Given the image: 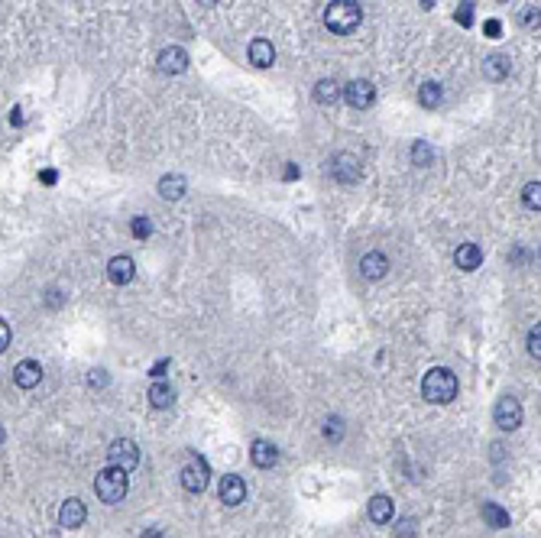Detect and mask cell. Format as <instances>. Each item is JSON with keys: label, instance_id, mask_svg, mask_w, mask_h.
I'll return each instance as SVG.
<instances>
[{"label": "cell", "instance_id": "cell-1", "mask_svg": "<svg viewBox=\"0 0 541 538\" xmlns=\"http://www.w3.org/2000/svg\"><path fill=\"white\" fill-rule=\"evenodd\" d=\"M421 396L434 402V406H448L457 399V377L448 367H434L421 379Z\"/></svg>", "mask_w": 541, "mask_h": 538}, {"label": "cell", "instance_id": "cell-2", "mask_svg": "<svg viewBox=\"0 0 541 538\" xmlns=\"http://www.w3.org/2000/svg\"><path fill=\"white\" fill-rule=\"evenodd\" d=\"M360 19H363V10L356 0H331L324 10V26L337 36H347V33H354L360 26Z\"/></svg>", "mask_w": 541, "mask_h": 538}, {"label": "cell", "instance_id": "cell-3", "mask_svg": "<svg viewBox=\"0 0 541 538\" xmlns=\"http://www.w3.org/2000/svg\"><path fill=\"white\" fill-rule=\"evenodd\" d=\"M130 490V480H127V473L117 470V467H104L97 477H94V493H97V500L113 506V503H120Z\"/></svg>", "mask_w": 541, "mask_h": 538}, {"label": "cell", "instance_id": "cell-4", "mask_svg": "<svg viewBox=\"0 0 541 538\" xmlns=\"http://www.w3.org/2000/svg\"><path fill=\"white\" fill-rule=\"evenodd\" d=\"M136 464H140V448H136L130 438H117V441L107 448V467H117V470L130 473Z\"/></svg>", "mask_w": 541, "mask_h": 538}, {"label": "cell", "instance_id": "cell-5", "mask_svg": "<svg viewBox=\"0 0 541 538\" xmlns=\"http://www.w3.org/2000/svg\"><path fill=\"white\" fill-rule=\"evenodd\" d=\"M340 95H344V101L354 107V111H370L376 101V88H373V81H366V78H354Z\"/></svg>", "mask_w": 541, "mask_h": 538}, {"label": "cell", "instance_id": "cell-6", "mask_svg": "<svg viewBox=\"0 0 541 538\" xmlns=\"http://www.w3.org/2000/svg\"><path fill=\"white\" fill-rule=\"evenodd\" d=\"M207 477H211V467H207L205 457H188L185 467H182V486L188 493H201L207 486Z\"/></svg>", "mask_w": 541, "mask_h": 538}, {"label": "cell", "instance_id": "cell-7", "mask_svg": "<svg viewBox=\"0 0 541 538\" xmlns=\"http://www.w3.org/2000/svg\"><path fill=\"white\" fill-rule=\"evenodd\" d=\"M493 422L503 428V432H515V428L522 425V406H519V399H512V396L499 399L493 409Z\"/></svg>", "mask_w": 541, "mask_h": 538}, {"label": "cell", "instance_id": "cell-8", "mask_svg": "<svg viewBox=\"0 0 541 538\" xmlns=\"http://www.w3.org/2000/svg\"><path fill=\"white\" fill-rule=\"evenodd\" d=\"M217 496H221V503L224 506H240V503H246V480L243 477H237V473H227L224 480H221V486H217Z\"/></svg>", "mask_w": 541, "mask_h": 538}, {"label": "cell", "instance_id": "cell-9", "mask_svg": "<svg viewBox=\"0 0 541 538\" xmlns=\"http://www.w3.org/2000/svg\"><path fill=\"white\" fill-rule=\"evenodd\" d=\"M156 65H159L162 75H182V72L188 68V52L182 46H166L162 52H159Z\"/></svg>", "mask_w": 541, "mask_h": 538}, {"label": "cell", "instance_id": "cell-10", "mask_svg": "<svg viewBox=\"0 0 541 538\" xmlns=\"http://www.w3.org/2000/svg\"><path fill=\"white\" fill-rule=\"evenodd\" d=\"M331 175H334L337 182L350 185V182L360 179V159H356L354 152H337L334 162H331Z\"/></svg>", "mask_w": 541, "mask_h": 538}, {"label": "cell", "instance_id": "cell-11", "mask_svg": "<svg viewBox=\"0 0 541 538\" xmlns=\"http://www.w3.org/2000/svg\"><path fill=\"white\" fill-rule=\"evenodd\" d=\"M386 273H389V256L379 253V250H370V253L360 260V276H363V279H370V283H379V279H386Z\"/></svg>", "mask_w": 541, "mask_h": 538}, {"label": "cell", "instance_id": "cell-12", "mask_svg": "<svg viewBox=\"0 0 541 538\" xmlns=\"http://www.w3.org/2000/svg\"><path fill=\"white\" fill-rule=\"evenodd\" d=\"M84 519H88V509H84L81 500H65L62 503V509H58V525L62 529H81Z\"/></svg>", "mask_w": 541, "mask_h": 538}, {"label": "cell", "instance_id": "cell-13", "mask_svg": "<svg viewBox=\"0 0 541 538\" xmlns=\"http://www.w3.org/2000/svg\"><path fill=\"white\" fill-rule=\"evenodd\" d=\"M133 276H136V263H133L130 256H113L111 263H107V279H111L113 285H127L133 283Z\"/></svg>", "mask_w": 541, "mask_h": 538}, {"label": "cell", "instance_id": "cell-14", "mask_svg": "<svg viewBox=\"0 0 541 538\" xmlns=\"http://www.w3.org/2000/svg\"><path fill=\"white\" fill-rule=\"evenodd\" d=\"M39 379H42V367H39L36 360H19L17 370H13V383L19 389H36Z\"/></svg>", "mask_w": 541, "mask_h": 538}, {"label": "cell", "instance_id": "cell-15", "mask_svg": "<svg viewBox=\"0 0 541 538\" xmlns=\"http://www.w3.org/2000/svg\"><path fill=\"white\" fill-rule=\"evenodd\" d=\"M250 457H253L256 467L266 470V467H276V461H279V448H276L272 441H266V438H256L253 448H250Z\"/></svg>", "mask_w": 541, "mask_h": 538}, {"label": "cell", "instance_id": "cell-16", "mask_svg": "<svg viewBox=\"0 0 541 538\" xmlns=\"http://www.w3.org/2000/svg\"><path fill=\"white\" fill-rule=\"evenodd\" d=\"M246 56L256 68H269L276 62V46H272L269 39H253L250 49H246Z\"/></svg>", "mask_w": 541, "mask_h": 538}, {"label": "cell", "instance_id": "cell-17", "mask_svg": "<svg viewBox=\"0 0 541 538\" xmlns=\"http://www.w3.org/2000/svg\"><path fill=\"white\" fill-rule=\"evenodd\" d=\"M454 263H457V269H464V273H473L476 266L483 263V250L476 244H460L457 253H454Z\"/></svg>", "mask_w": 541, "mask_h": 538}, {"label": "cell", "instance_id": "cell-18", "mask_svg": "<svg viewBox=\"0 0 541 538\" xmlns=\"http://www.w3.org/2000/svg\"><path fill=\"white\" fill-rule=\"evenodd\" d=\"M185 189H188L185 175H162V179H159V195L166 201H178L185 195Z\"/></svg>", "mask_w": 541, "mask_h": 538}, {"label": "cell", "instance_id": "cell-19", "mask_svg": "<svg viewBox=\"0 0 541 538\" xmlns=\"http://www.w3.org/2000/svg\"><path fill=\"white\" fill-rule=\"evenodd\" d=\"M509 56H503V52H496V56H489L483 62V75L489 78V81H503L505 75H509Z\"/></svg>", "mask_w": 541, "mask_h": 538}, {"label": "cell", "instance_id": "cell-20", "mask_svg": "<svg viewBox=\"0 0 541 538\" xmlns=\"http://www.w3.org/2000/svg\"><path fill=\"white\" fill-rule=\"evenodd\" d=\"M340 91H344V88L337 85L334 78H321L315 85V101L317 104H337V101H340Z\"/></svg>", "mask_w": 541, "mask_h": 538}, {"label": "cell", "instance_id": "cell-21", "mask_svg": "<svg viewBox=\"0 0 541 538\" xmlns=\"http://www.w3.org/2000/svg\"><path fill=\"white\" fill-rule=\"evenodd\" d=\"M172 402H175V389L168 386V383H152L150 386V406L152 409H168L172 406Z\"/></svg>", "mask_w": 541, "mask_h": 538}, {"label": "cell", "instance_id": "cell-22", "mask_svg": "<svg viewBox=\"0 0 541 538\" xmlns=\"http://www.w3.org/2000/svg\"><path fill=\"white\" fill-rule=\"evenodd\" d=\"M370 519H373L376 525H386V522L392 519V500L386 493H379V496L370 500Z\"/></svg>", "mask_w": 541, "mask_h": 538}, {"label": "cell", "instance_id": "cell-23", "mask_svg": "<svg viewBox=\"0 0 541 538\" xmlns=\"http://www.w3.org/2000/svg\"><path fill=\"white\" fill-rule=\"evenodd\" d=\"M483 522L489 529H509V512L499 503H483Z\"/></svg>", "mask_w": 541, "mask_h": 538}, {"label": "cell", "instance_id": "cell-24", "mask_svg": "<svg viewBox=\"0 0 541 538\" xmlns=\"http://www.w3.org/2000/svg\"><path fill=\"white\" fill-rule=\"evenodd\" d=\"M418 101H421V107L434 111V107H438L441 101H444V91H441L438 81H425V85L418 88Z\"/></svg>", "mask_w": 541, "mask_h": 538}, {"label": "cell", "instance_id": "cell-25", "mask_svg": "<svg viewBox=\"0 0 541 538\" xmlns=\"http://www.w3.org/2000/svg\"><path fill=\"white\" fill-rule=\"evenodd\" d=\"M431 159H434V150H431L428 143H425V140H415V143H411V162H415V166H421V169H425V166H431Z\"/></svg>", "mask_w": 541, "mask_h": 538}, {"label": "cell", "instance_id": "cell-26", "mask_svg": "<svg viewBox=\"0 0 541 538\" xmlns=\"http://www.w3.org/2000/svg\"><path fill=\"white\" fill-rule=\"evenodd\" d=\"M522 205L525 208H532V211H538L541 208V182H528L522 189Z\"/></svg>", "mask_w": 541, "mask_h": 538}, {"label": "cell", "instance_id": "cell-27", "mask_svg": "<svg viewBox=\"0 0 541 538\" xmlns=\"http://www.w3.org/2000/svg\"><path fill=\"white\" fill-rule=\"evenodd\" d=\"M130 234L133 237H136V240H146V237H150L152 234V221H150V217H133V221H130Z\"/></svg>", "mask_w": 541, "mask_h": 538}, {"label": "cell", "instance_id": "cell-28", "mask_svg": "<svg viewBox=\"0 0 541 538\" xmlns=\"http://www.w3.org/2000/svg\"><path fill=\"white\" fill-rule=\"evenodd\" d=\"M324 438L327 441H340V438H344V422H340L337 416H331L324 422Z\"/></svg>", "mask_w": 541, "mask_h": 538}, {"label": "cell", "instance_id": "cell-29", "mask_svg": "<svg viewBox=\"0 0 541 538\" xmlns=\"http://www.w3.org/2000/svg\"><path fill=\"white\" fill-rule=\"evenodd\" d=\"M457 23H460V26H470V23H473V3H470V0H466V3H460Z\"/></svg>", "mask_w": 541, "mask_h": 538}, {"label": "cell", "instance_id": "cell-30", "mask_svg": "<svg viewBox=\"0 0 541 538\" xmlns=\"http://www.w3.org/2000/svg\"><path fill=\"white\" fill-rule=\"evenodd\" d=\"M528 354H532L535 360L541 357V328H535L532 334H528Z\"/></svg>", "mask_w": 541, "mask_h": 538}, {"label": "cell", "instance_id": "cell-31", "mask_svg": "<svg viewBox=\"0 0 541 538\" xmlns=\"http://www.w3.org/2000/svg\"><path fill=\"white\" fill-rule=\"evenodd\" d=\"M395 535H399V538H411V535H415V519H402L399 529H395Z\"/></svg>", "mask_w": 541, "mask_h": 538}, {"label": "cell", "instance_id": "cell-32", "mask_svg": "<svg viewBox=\"0 0 541 538\" xmlns=\"http://www.w3.org/2000/svg\"><path fill=\"white\" fill-rule=\"evenodd\" d=\"M522 23L525 26H538V7H525L522 10Z\"/></svg>", "mask_w": 541, "mask_h": 538}, {"label": "cell", "instance_id": "cell-33", "mask_svg": "<svg viewBox=\"0 0 541 538\" xmlns=\"http://www.w3.org/2000/svg\"><path fill=\"white\" fill-rule=\"evenodd\" d=\"M7 347H10V324L0 318V354H3Z\"/></svg>", "mask_w": 541, "mask_h": 538}, {"label": "cell", "instance_id": "cell-34", "mask_svg": "<svg viewBox=\"0 0 541 538\" xmlns=\"http://www.w3.org/2000/svg\"><path fill=\"white\" fill-rule=\"evenodd\" d=\"M88 386H107V377H104V370H91V377H88Z\"/></svg>", "mask_w": 541, "mask_h": 538}, {"label": "cell", "instance_id": "cell-35", "mask_svg": "<svg viewBox=\"0 0 541 538\" xmlns=\"http://www.w3.org/2000/svg\"><path fill=\"white\" fill-rule=\"evenodd\" d=\"M483 29H486V36H493V39H496L503 26H499V19H486V26H483Z\"/></svg>", "mask_w": 541, "mask_h": 538}, {"label": "cell", "instance_id": "cell-36", "mask_svg": "<svg viewBox=\"0 0 541 538\" xmlns=\"http://www.w3.org/2000/svg\"><path fill=\"white\" fill-rule=\"evenodd\" d=\"M166 370H168V360H159V363H156V367H152V373H150V377H162V373H166Z\"/></svg>", "mask_w": 541, "mask_h": 538}, {"label": "cell", "instance_id": "cell-37", "mask_svg": "<svg viewBox=\"0 0 541 538\" xmlns=\"http://www.w3.org/2000/svg\"><path fill=\"white\" fill-rule=\"evenodd\" d=\"M140 538H166V532H162V529H146Z\"/></svg>", "mask_w": 541, "mask_h": 538}, {"label": "cell", "instance_id": "cell-38", "mask_svg": "<svg viewBox=\"0 0 541 538\" xmlns=\"http://www.w3.org/2000/svg\"><path fill=\"white\" fill-rule=\"evenodd\" d=\"M10 123H13V127H17V123H23V111H19V107H13V113H10Z\"/></svg>", "mask_w": 541, "mask_h": 538}, {"label": "cell", "instance_id": "cell-39", "mask_svg": "<svg viewBox=\"0 0 541 538\" xmlns=\"http://www.w3.org/2000/svg\"><path fill=\"white\" fill-rule=\"evenodd\" d=\"M39 179L46 182V185H52V182H56L58 175H56V172H52V169H46V172H42V175H39Z\"/></svg>", "mask_w": 541, "mask_h": 538}, {"label": "cell", "instance_id": "cell-40", "mask_svg": "<svg viewBox=\"0 0 541 538\" xmlns=\"http://www.w3.org/2000/svg\"><path fill=\"white\" fill-rule=\"evenodd\" d=\"M282 175H285V179H295V175H299V169H295V166H292V162H289V169L282 172Z\"/></svg>", "mask_w": 541, "mask_h": 538}, {"label": "cell", "instance_id": "cell-41", "mask_svg": "<svg viewBox=\"0 0 541 538\" xmlns=\"http://www.w3.org/2000/svg\"><path fill=\"white\" fill-rule=\"evenodd\" d=\"M198 3H201V7H217L221 0H198Z\"/></svg>", "mask_w": 541, "mask_h": 538}, {"label": "cell", "instance_id": "cell-42", "mask_svg": "<svg viewBox=\"0 0 541 538\" xmlns=\"http://www.w3.org/2000/svg\"><path fill=\"white\" fill-rule=\"evenodd\" d=\"M3 438H7V434H3V425H0V444H3Z\"/></svg>", "mask_w": 541, "mask_h": 538}]
</instances>
